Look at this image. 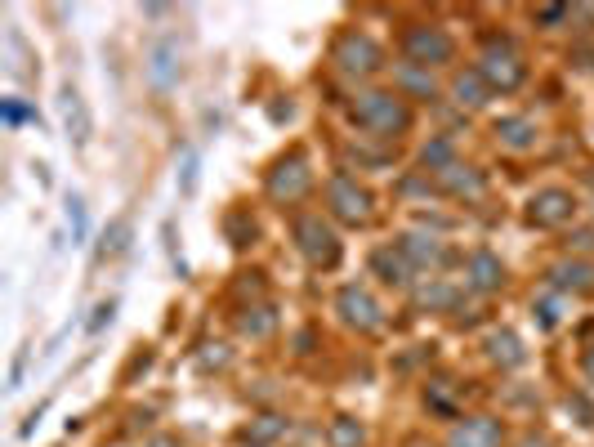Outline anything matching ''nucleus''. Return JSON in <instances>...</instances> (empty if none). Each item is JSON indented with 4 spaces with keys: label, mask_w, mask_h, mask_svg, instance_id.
Masks as SVG:
<instances>
[{
    "label": "nucleus",
    "mask_w": 594,
    "mask_h": 447,
    "mask_svg": "<svg viewBox=\"0 0 594 447\" xmlns=\"http://www.w3.org/2000/svg\"><path fill=\"white\" fill-rule=\"evenodd\" d=\"M179 193H197V152H184V166H179Z\"/></svg>",
    "instance_id": "31"
},
{
    "label": "nucleus",
    "mask_w": 594,
    "mask_h": 447,
    "mask_svg": "<svg viewBox=\"0 0 594 447\" xmlns=\"http://www.w3.org/2000/svg\"><path fill=\"white\" fill-rule=\"evenodd\" d=\"M434 184L443 188L447 197H461V202H474V197H483V175H478L474 166H461V161H456V166H447V170H438L434 175Z\"/></svg>",
    "instance_id": "18"
},
{
    "label": "nucleus",
    "mask_w": 594,
    "mask_h": 447,
    "mask_svg": "<svg viewBox=\"0 0 594 447\" xmlns=\"http://www.w3.org/2000/svg\"><path fill=\"white\" fill-rule=\"evenodd\" d=\"M532 18L541 27H559V23H568L572 18V9L568 5H541V9H532Z\"/></svg>",
    "instance_id": "30"
},
{
    "label": "nucleus",
    "mask_w": 594,
    "mask_h": 447,
    "mask_svg": "<svg viewBox=\"0 0 594 447\" xmlns=\"http://www.w3.org/2000/svg\"><path fill=\"white\" fill-rule=\"evenodd\" d=\"M228 345H206V354H201V367H228Z\"/></svg>",
    "instance_id": "35"
},
{
    "label": "nucleus",
    "mask_w": 594,
    "mask_h": 447,
    "mask_svg": "<svg viewBox=\"0 0 594 447\" xmlns=\"http://www.w3.org/2000/svg\"><path fill=\"white\" fill-rule=\"evenodd\" d=\"M143 447H184V443H179L175 434H152V439L143 443Z\"/></svg>",
    "instance_id": "38"
},
{
    "label": "nucleus",
    "mask_w": 594,
    "mask_h": 447,
    "mask_svg": "<svg viewBox=\"0 0 594 447\" xmlns=\"http://www.w3.org/2000/svg\"><path fill=\"white\" fill-rule=\"evenodd\" d=\"M291 237H295V251H300L313 269H335V264L344 260V242H340V233H335V224L322 220V215H313V211L295 215Z\"/></svg>",
    "instance_id": "3"
},
{
    "label": "nucleus",
    "mask_w": 594,
    "mask_h": 447,
    "mask_svg": "<svg viewBox=\"0 0 594 447\" xmlns=\"http://www.w3.org/2000/svg\"><path fill=\"white\" fill-rule=\"evenodd\" d=\"M514 447H554V443L545 439V434H536V430H532V434H523V439L514 443Z\"/></svg>",
    "instance_id": "37"
},
{
    "label": "nucleus",
    "mask_w": 594,
    "mask_h": 447,
    "mask_svg": "<svg viewBox=\"0 0 594 447\" xmlns=\"http://www.w3.org/2000/svg\"><path fill=\"white\" fill-rule=\"evenodd\" d=\"M568 412H581V425H594V407L586 403V398H568Z\"/></svg>",
    "instance_id": "36"
},
{
    "label": "nucleus",
    "mask_w": 594,
    "mask_h": 447,
    "mask_svg": "<svg viewBox=\"0 0 594 447\" xmlns=\"http://www.w3.org/2000/svg\"><path fill=\"white\" fill-rule=\"evenodd\" d=\"M550 287L559 291V296H590L594 291V264H586V260H559L550 273Z\"/></svg>",
    "instance_id": "13"
},
{
    "label": "nucleus",
    "mask_w": 594,
    "mask_h": 447,
    "mask_svg": "<svg viewBox=\"0 0 594 447\" xmlns=\"http://www.w3.org/2000/svg\"><path fill=\"white\" fill-rule=\"evenodd\" d=\"M465 287L478 291V296H496V291L505 287L501 255H492V251H474V255H469V260H465Z\"/></svg>",
    "instance_id": "12"
},
{
    "label": "nucleus",
    "mask_w": 594,
    "mask_h": 447,
    "mask_svg": "<svg viewBox=\"0 0 594 447\" xmlns=\"http://www.w3.org/2000/svg\"><path fill=\"white\" fill-rule=\"evenodd\" d=\"M402 54L411 59V68H443L456 59V36L438 23H411L402 32Z\"/></svg>",
    "instance_id": "5"
},
{
    "label": "nucleus",
    "mask_w": 594,
    "mask_h": 447,
    "mask_svg": "<svg viewBox=\"0 0 594 447\" xmlns=\"http://www.w3.org/2000/svg\"><path fill=\"white\" fill-rule=\"evenodd\" d=\"M581 372H586V380L594 385V345L586 349V358H581Z\"/></svg>",
    "instance_id": "39"
},
{
    "label": "nucleus",
    "mask_w": 594,
    "mask_h": 447,
    "mask_svg": "<svg viewBox=\"0 0 594 447\" xmlns=\"http://www.w3.org/2000/svg\"><path fill=\"white\" fill-rule=\"evenodd\" d=\"M349 117H353V126L376 135V139H402V135H411V126H416L411 103L394 90H362L358 99H353Z\"/></svg>",
    "instance_id": "1"
},
{
    "label": "nucleus",
    "mask_w": 594,
    "mask_h": 447,
    "mask_svg": "<svg viewBox=\"0 0 594 447\" xmlns=\"http://www.w3.org/2000/svg\"><path fill=\"white\" fill-rule=\"evenodd\" d=\"M420 166L425 170H447V166H456V148H452V139H429L425 148H420Z\"/></svg>",
    "instance_id": "26"
},
{
    "label": "nucleus",
    "mask_w": 594,
    "mask_h": 447,
    "mask_svg": "<svg viewBox=\"0 0 594 447\" xmlns=\"http://www.w3.org/2000/svg\"><path fill=\"white\" fill-rule=\"evenodd\" d=\"M286 434H291V421H286V416H277V412H264V416H255V421L246 425L242 443H255V447H277V439H286Z\"/></svg>",
    "instance_id": "21"
},
{
    "label": "nucleus",
    "mask_w": 594,
    "mask_h": 447,
    "mask_svg": "<svg viewBox=\"0 0 594 447\" xmlns=\"http://www.w3.org/2000/svg\"><path fill=\"white\" fill-rule=\"evenodd\" d=\"M528 220L536 228H563L577 220V197L568 193V188H541V193H532L528 202Z\"/></svg>",
    "instance_id": "9"
},
{
    "label": "nucleus",
    "mask_w": 594,
    "mask_h": 447,
    "mask_svg": "<svg viewBox=\"0 0 594 447\" xmlns=\"http://www.w3.org/2000/svg\"><path fill=\"white\" fill-rule=\"evenodd\" d=\"M456 296H452V287H447V282H429V287L425 291H420V296H416V304H420V309H447V304H452Z\"/></svg>",
    "instance_id": "27"
},
{
    "label": "nucleus",
    "mask_w": 594,
    "mask_h": 447,
    "mask_svg": "<svg viewBox=\"0 0 594 447\" xmlns=\"http://www.w3.org/2000/svg\"><path fill=\"white\" fill-rule=\"evenodd\" d=\"M532 313H536V322H541L545 331L559 327V304H554V300H536V304H532Z\"/></svg>",
    "instance_id": "33"
},
{
    "label": "nucleus",
    "mask_w": 594,
    "mask_h": 447,
    "mask_svg": "<svg viewBox=\"0 0 594 447\" xmlns=\"http://www.w3.org/2000/svg\"><path fill=\"white\" fill-rule=\"evenodd\" d=\"M371 211H376L371 188H362L353 175H331V184H327V215L331 220L362 228V224H371Z\"/></svg>",
    "instance_id": "6"
},
{
    "label": "nucleus",
    "mask_w": 594,
    "mask_h": 447,
    "mask_svg": "<svg viewBox=\"0 0 594 447\" xmlns=\"http://www.w3.org/2000/svg\"><path fill=\"white\" fill-rule=\"evenodd\" d=\"M242 447H255V443H242Z\"/></svg>",
    "instance_id": "41"
},
{
    "label": "nucleus",
    "mask_w": 594,
    "mask_h": 447,
    "mask_svg": "<svg viewBox=\"0 0 594 447\" xmlns=\"http://www.w3.org/2000/svg\"><path fill=\"white\" fill-rule=\"evenodd\" d=\"M59 108H63V130H67V144L72 148H85L94 135V121H90V108H85L81 90L76 85H63L59 90Z\"/></svg>",
    "instance_id": "11"
},
{
    "label": "nucleus",
    "mask_w": 594,
    "mask_h": 447,
    "mask_svg": "<svg viewBox=\"0 0 594 447\" xmlns=\"http://www.w3.org/2000/svg\"><path fill=\"white\" fill-rule=\"evenodd\" d=\"M273 327H277V309H273V304H251V309H242V318H237V331L251 336V340L273 336Z\"/></svg>",
    "instance_id": "23"
},
{
    "label": "nucleus",
    "mask_w": 594,
    "mask_h": 447,
    "mask_svg": "<svg viewBox=\"0 0 594 447\" xmlns=\"http://www.w3.org/2000/svg\"><path fill=\"white\" fill-rule=\"evenodd\" d=\"M483 354H487V363H496L501 372H510V367H523V363H528V349H523V340L514 336L510 327L492 331V336L483 340Z\"/></svg>",
    "instance_id": "17"
},
{
    "label": "nucleus",
    "mask_w": 594,
    "mask_h": 447,
    "mask_svg": "<svg viewBox=\"0 0 594 447\" xmlns=\"http://www.w3.org/2000/svg\"><path fill=\"white\" fill-rule=\"evenodd\" d=\"M501 443H505V430L496 416H465L447 434V447H501Z\"/></svg>",
    "instance_id": "10"
},
{
    "label": "nucleus",
    "mask_w": 594,
    "mask_h": 447,
    "mask_svg": "<svg viewBox=\"0 0 594 447\" xmlns=\"http://www.w3.org/2000/svg\"><path fill=\"white\" fill-rule=\"evenodd\" d=\"M112 318H117V300H103L99 309H94V318H90V331H103Z\"/></svg>",
    "instance_id": "34"
},
{
    "label": "nucleus",
    "mask_w": 594,
    "mask_h": 447,
    "mask_svg": "<svg viewBox=\"0 0 594 447\" xmlns=\"http://www.w3.org/2000/svg\"><path fill=\"white\" fill-rule=\"evenodd\" d=\"M402 447H434V443H429V439H420V434H411V439L402 443Z\"/></svg>",
    "instance_id": "40"
},
{
    "label": "nucleus",
    "mask_w": 594,
    "mask_h": 447,
    "mask_svg": "<svg viewBox=\"0 0 594 447\" xmlns=\"http://www.w3.org/2000/svg\"><path fill=\"white\" fill-rule=\"evenodd\" d=\"M67 224H72V237H76V242H85V233H90V220H85V202H81V197H67Z\"/></svg>",
    "instance_id": "29"
},
{
    "label": "nucleus",
    "mask_w": 594,
    "mask_h": 447,
    "mask_svg": "<svg viewBox=\"0 0 594 447\" xmlns=\"http://www.w3.org/2000/svg\"><path fill=\"white\" fill-rule=\"evenodd\" d=\"M309 188H313V161H309V152L304 148H291L286 157H277L273 170H268V179H264V193L273 197L277 206L304 202Z\"/></svg>",
    "instance_id": "4"
},
{
    "label": "nucleus",
    "mask_w": 594,
    "mask_h": 447,
    "mask_svg": "<svg viewBox=\"0 0 594 447\" xmlns=\"http://www.w3.org/2000/svg\"><path fill=\"white\" fill-rule=\"evenodd\" d=\"M452 99L461 103V108H483V103L492 99V85L483 81L478 68H465V72L452 76Z\"/></svg>",
    "instance_id": "19"
},
{
    "label": "nucleus",
    "mask_w": 594,
    "mask_h": 447,
    "mask_svg": "<svg viewBox=\"0 0 594 447\" xmlns=\"http://www.w3.org/2000/svg\"><path fill=\"white\" fill-rule=\"evenodd\" d=\"M224 237L237 251H246V246H255V237H260V224H255V215L246 211V206H233V211L224 215Z\"/></svg>",
    "instance_id": "22"
},
{
    "label": "nucleus",
    "mask_w": 594,
    "mask_h": 447,
    "mask_svg": "<svg viewBox=\"0 0 594 447\" xmlns=\"http://www.w3.org/2000/svg\"><path fill=\"white\" fill-rule=\"evenodd\" d=\"M327 447H367V425L358 416H335L327 425Z\"/></svg>",
    "instance_id": "24"
},
{
    "label": "nucleus",
    "mask_w": 594,
    "mask_h": 447,
    "mask_svg": "<svg viewBox=\"0 0 594 447\" xmlns=\"http://www.w3.org/2000/svg\"><path fill=\"white\" fill-rule=\"evenodd\" d=\"M335 313H340V322L349 331H358V336H376V331L385 327V309H380V300L371 296L362 282H349V287L335 291Z\"/></svg>",
    "instance_id": "8"
},
{
    "label": "nucleus",
    "mask_w": 594,
    "mask_h": 447,
    "mask_svg": "<svg viewBox=\"0 0 594 447\" xmlns=\"http://www.w3.org/2000/svg\"><path fill=\"white\" fill-rule=\"evenodd\" d=\"M425 403L434 407V412H443V416H456V403H452V385H443V380H438V385H429V389H425Z\"/></svg>",
    "instance_id": "28"
},
{
    "label": "nucleus",
    "mask_w": 594,
    "mask_h": 447,
    "mask_svg": "<svg viewBox=\"0 0 594 447\" xmlns=\"http://www.w3.org/2000/svg\"><path fill=\"white\" fill-rule=\"evenodd\" d=\"M371 273H376L380 282H385V287H411V264H407V255L398 251V246H376V251H371Z\"/></svg>",
    "instance_id": "16"
},
{
    "label": "nucleus",
    "mask_w": 594,
    "mask_h": 447,
    "mask_svg": "<svg viewBox=\"0 0 594 447\" xmlns=\"http://www.w3.org/2000/svg\"><path fill=\"white\" fill-rule=\"evenodd\" d=\"M394 246H398L402 255H407V264H411L416 273H420V269H438V264L447 260V246L438 242V237H429V233H402Z\"/></svg>",
    "instance_id": "15"
},
{
    "label": "nucleus",
    "mask_w": 594,
    "mask_h": 447,
    "mask_svg": "<svg viewBox=\"0 0 594 447\" xmlns=\"http://www.w3.org/2000/svg\"><path fill=\"white\" fill-rule=\"evenodd\" d=\"M130 237H134V224L126 220V215H117V220L108 224V233H103V242H99V260H117V255H126V246H130Z\"/></svg>",
    "instance_id": "25"
},
{
    "label": "nucleus",
    "mask_w": 594,
    "mask_h": 447,
    "mask_svg": "<svg viewBox=\"0 0 594 447\" xmlns=\"http://www.w3.org/2000/svg\"><path fill=\"white\" fill-rule=\"evenodd\" d=\"M148 81L152 90H175L179 85V41H157L148 50Z\"/></svg>",
    "instance_id": "14"
},
{
    "label": "nucleus",
    "mask_w": 594,
    "mask_h": 447,
    "mask_svg": "<svg viewBox=\"0 0 594 447\" xmlns=\"http://www.w3.org/2000/svg\"><path fill=\"white\" fill-rule=\"evenodd\" d=\"M474 68L483 72V81L492 85V94H514L523 81H528V59H523V50L510 41V36L487 41V50L478 54Z\"/></svg>",
    "instance_id": "2"
},
{
    "label": "nucleus",
    "mask_w": 594,
    "mask_h": 447,
    "mask_svg": "<svg viewBox=\"0 0 594 447\" xmlns=\"http://www.w3.org/2000/svg\"><path fill=\"white\" fill-rule=\"evenodd\" d=\"M0 117H5V126H23V121H32V112H27L18 99H5L0 103Z\"/></svg>",
    "instance_id": "32"
},
{
    "label": "nucleus",
    "mask_w": 594,
    "mask_h": 447,
    "mask_svg": "<svg viewBox=\"0 0 594 447\" xmlns=\"http://www.w3.org/2000/svg\"><path fill=\"white\" fill-rule=\"evenodd\" d=\"M536 121L532 117H501L496 121V139H501L505 148H514V152H528V148H536Z\"/></svg>",
    "instance_id": "20"
},
{
    "label": "nucleus",
    "mask_w": 594,
    "mask_h": 447,
    "mask_svg": "<svg viewBox=\"0 0 594 447\" xmlns=\"http://www.w3.org/2000/svg\"><path fill=\"white\" fill-rule=\"evenodd\" d=\"M331 63L344 76H353V81H367V76H376L385 68V50H380L367 32L353 27V32H340V41H335V50H331Z\"/></svg>",
    "instance_id": "7"
}]
</instances>
